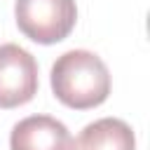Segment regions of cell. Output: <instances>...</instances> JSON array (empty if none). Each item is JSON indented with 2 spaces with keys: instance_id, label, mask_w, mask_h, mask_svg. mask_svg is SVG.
I'll list each match as a JSON object with an SVG mask.
<instances>
[{
  "instance_id": "6da1fadb",
  "label": "cell",
  "mask_w": 150,
  "mask_h": 150,
  "mask_svg": "<svg viewBox=\"0 0 150 150\" xmlns=\"http://www.w3.org/2000/svg\"><path fill=\"white\" fill-rule=\"evenodd\" d=\"M52 91L68 108H96L110 94V70L98 54L70 49L52 66Z\"/></svg>"
},
{
  "instance_id": "7a4b0ae2",
  "label": "cell",
  "mask_w": 150,
  "mask_h": 150,
  "mask_svg": "<svg viewBox=\"0 0 150 150\" xmlns=\"http://www.w3.org/2000/svg\"><path fill=\"white\" fill-rule=\"evenodd\" d=\"M19 30L40 45H54L70 35L77 21L75 0H16Z\"/></svg>"
},
{
  "instance_id": "3957f363",
  "label": "cell",
  "mask_w": 150,
  "mask_h": 150,
  "mask_svg": "<svg viewBox=\"0 0 150 150\" xmlns=\"http://www.w3.org/2000/svg\"><path fill=\"white\" fill-rule=\"evenodd\" d=\"M38 94V61L14 42L0 45V108H16Z\"/></svg>"
},
{
  "instance_id": "277c9868",
  "label": "cell",
  "mask_w": 150,
  "mask_h": 150,
  "mask_svg": "<svg viewBox=\"0 0 150 150\" xmlns=\"http://www.w3.org/2000/svg\"><path fill=\"white\" fill-rule=\"evenodd\" d=\"M12 150H73L68 127L52 115H30L14 124L9 136Z\"/></svg>"
},
{
  "instance_id": "5b68a950",
  "label": "cell",
  "mask_w": 150,
  "mask_h": 150,
  "mask_svg": "<svg viewBox=\"0 0 150 150\" xmlns=\"http://www.w3.org/2000/svg\"><path fill=\"white\" fill-rule=\"evenodd\" d=\"M75 150H136V136L124 120L101 117L80 131Z\"/></svg>"
}]
</instances>
